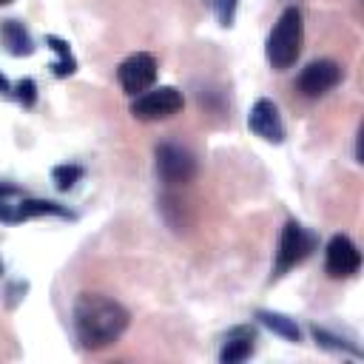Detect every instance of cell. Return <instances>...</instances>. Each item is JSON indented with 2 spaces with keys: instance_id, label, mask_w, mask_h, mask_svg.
<instances>
[{
  "instance_id": "1",
  "label": "cell",
  "mask_w": 364,
  "mask_h": 364,
  "mask_svg": "<svg viewBox=\"0 0 364 364\" xmlns=\"http://www.w3.org/2000/svg\"><path fill=\"white\" fill-rule=\"evenodd\" d=\"M128 327V310L102 296V293H82L74 301V333L85 350H102L114 344Z\"/></svg>"
},
{
  "instance_id": "2",
  "label": "cell",
  "mask_w": 364,
  "mask_h": 364,
  "mask_svg": "<svg viewBox=\"0 0 364 364\" xmlns=\"http://www.w3.org/2000/svg\"><path fill=\"white\" fill-rule=\"evenodd\" d=\"M301 43H304V23H301V11L296 6H287L279 20L273 23L270 34H267V46H264V54H267V63L276 68V71H284L290 68L299 54H301Z\"/></svg>"
},
{
  "instance_id": "3",
  "label": "cell",
  "mask_w": 364,
  "mask_h": 364,
  "mask_svg": "<svg viewBox=\"0 0 364 364\" xmlns=\"http://www.w3.org/2000/svg\"><path fill=\"white\" fill-rule=\"evenodd\" d=\"M316 247V236L307 233L299 222H287L282 236H279V250H276V264H273V276H284L290 267L301 264Z\"/></svg>"
},
{
  "instance_id": "4",
  "label": "cell",
  "mask_w": 364,
  "mask_h": 364,
  "mask_svg": "<svg viewBox=\"0 0 364 364\" xmlns=\"http://www.w3.org/2000/svg\"><path fill=\"white\" fill-rule=\"evenodd\" d=\"M185 105L182 91L173 85H159L154 91H142L136 94V100L131 102V114L142 122H154V119H168L173 114H179Z\"/></svg>"
},
{
  "instance_id": "5",
  "label": "cell",
  "mask_w": 364,
  "mask_h": 364,
  "mask_svg": "<svg viewBox=\"0 0 364 364\" xmlns=\"http://www.w3.org/2000/svg\"><path fill=\"white\" fill-rule=\"evenodd\" d=\"M156 173L165 185H185L196 176V159L188 148L176 142H162L156 148Z\"/></svg>"
},
{
  "instance_id": "6",
  "label": "cell",
  "mask_w": 364,
  "mask_h": 364,
  "mask_svg": "<svg viewBox=\"0 0 364 364\" xmlns=\"http://www.w3.org/2000/svg\"><path fill=\"white\" fill-rule=\"evenodd\" d=\"M117 80H119L122 91L131 94V97L148 91L156 80V57L148 54V51H136V54L125 57L117 68Z\"/></svg>"
},
{
  "instance_id": "7",
  "label": "cell",
  "mask_w": 364,
  "mask_h": 364,
  "mask_svg": "<svg viewBox=\"0 0 364 364\" xmlns=\"http://www.w3.org/2000/svg\"><path fill=\"white\" fill-rule=\"evenodd\" d=\"M361 267V253L355 247V242L344 233H336L330 242H327V250H324V270L327 276L333 279H347L353 273H358Z\"/></svg>"
},
{
  "instance_id": "8",
  "label": "cell",
  "mask_w": 364,
  "mask_h": 364,
  "mask_svg": "<svg viewBox=\"0 0 364 364\" xmlns=\"http://www.w3.org/2000/svg\"><path fill=\"white\" fill-rule=\"evenodd\" d=\"M344 71L338 63L333 60H313L310 65H304V71L299 74V91L304 97H321L327 91H333L338 82H341Z\"/></svg>"
},
{
  "instance_id": "9",
  "label": "cell",
  "mask_w": 364,
  "mask_h": 364,
  "mask_svg": "<svg viewBox=\"0 0 364 364\" xmlns=\"http://www.w3.org/2000/svg\"><path fill=\"white\" fill-rule=\"evenodd\" d=\"M247 128L264 142H273V145L284 142V122L279 117V108L264 97L253 102V108L247 114Z\"/></svg>"
},
{
  "instance_id": "10",
  "label": "cell",
  "mask_w": 364,
  "mask_h": 364,
  "mask_svg": "<svg viewBox=\"0 0 364 364\" xmlns=\"http://www.w3.org/2000/svg\"><path fill=\"white\" fill-rule=\"evenodd\" d=\"M253 347H256V330L247 324H239V327L228 330L222 350H219V361L222 364H239L253 353Z\"/></svg>"
},
{
  "instance_id": "11",
  "label": "cell",
  "mask_w": 364,
  "mask_h": 364,
  "mask_svg": "<svg viewBox=\"0 0 364 364\" xmlns=\"http://www.w3.org/2000/svg\"><path fill=\"white\" fill-rule=\"evenodd\" d=\"M0 43L14 57H28L34 51V40L20 20H3L0 23Z\"/></svg>"
},
{
  "instance_id": "12",
  "label": "cell",
  "mask_w": 364,
  "mask_h": 364,
  "mask_svg": "<svg viewBox=\"0 0 364 364\" xmlns=\"http://www.w3.org/2000/svg\"><path fill=\"white\" fill-rule=\"evenodd\" d=\"M256 316H259V321H262L264 327H270V330L279 333L282 338H287V341H299V338H301V330H299L296 318H287V316L270 313V310H259Z\"/></svg>"
},
{
  "instance_id": "13",
  "label": "cell",
  "mask_w": 364,
  "mask_h": 364,
  "mask_svg": "<svg viewBox=\"0 0 364 364\" xmlns=\"http://www.w3.org/2000/svg\"><path fill=\"white\" fill-rule=\"evenodd\" d=\"M46 43H48V48H54V51H57V63H51L54 77H68V74H74V71H77V60H74V54H71L68 43H65V40H60V37H54V34H48V37H46Z\"/></svg>"
},
{
  "instance_id": "14",
  "label": "cell",
  "mask_w": 364,
  "mask_h": 364,
  "mask_svg": "<svg viewBox=\"0 0 364 364\" xmlns=\"http://www.w3.org/2000/svg\"><path fill=\"white\" fill-rule=\"evenodd\" d=\"M82 168L80 165H57L54 171H51V179H54V185L60 188V191H71L80 179H82Z\"/></svg>"
},
{
  "instance_id": "15",
  "label": "cell",
  "mask_w": 364,
  "mask_h": 364,
  "mask_svg": "<svg viewBox=\"0 0 364 364\" xmlns=\"http://www.w3.org/2000/svg\"><path fill=\"white\" fill-rule=\"evenodd\" d=\"M208 3V9L213 11V17H216V23L219 26H233V17H236V6H239V0H205Z\"/></svg>"
},
{
  "instance_id": "16",
  "label": "cell",
  "mask_w": 364,
  "mask_h": 364,
  "mask_svg": "<svg viewBox=\"0 0 364 364\" xmlns=\"http://www.w3.org/2000/svg\"><path fill=\"white\" fill-rule=\"evenodd\" d=\"M14 97H17V102H20V105L31 108V105H34V100H37V85H34V80H31V77L20 80V82L14 85Z\"/></svg>"
},
{
  "instance_id": "17",
  "label": "cell",
  "mask_w": 364,
  "mask_h": 364,
  "mask_svg": "<svg viewBox=\"0 0 364 364\" xmlns=\"http://www.w3.org/2000/svg\"><path fill=\"white\" fill-rule=\"evenodd\" d=\"M9 91H11V85H9V80L0 74V94H9Z\"/></svg>"
},
{
  "instance_id": "18",
  "label": "cell",
  "mask_w": 364,
  "mask_h": 364,
  "mask_svg": "<svg viewBox=\"0 0 364 364\" xmlns=\"http://www.w3.org/2000/svg\"><path fill=\"white\" fill-rule=\"evenodd\" d=\"M9 3H14V0H0V6H9Z\"/></svg>"
},
{
  "instance_id": "19",
  "label": "cell",
  "mask_w": 364,
  "mask_h": 364,
  "mask_svg": "<svg viewBox=\"0 0 364 364\" xmlns=\"http://www.w3.org/2000/svg\"><path fill=\"white\" fill-rule=\"evenodd\" d=\"M0 273H3V264H0Z\"/></svg>"
}]
</instances>
